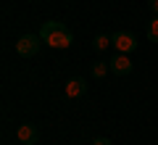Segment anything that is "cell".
<instances>
[{
    "label": "cell",
    "instance_id": "obj_1",
    "mask_svg": "<svg viewBox=\"0 0 158 145\" xmlns=\"http://www.w3.org/2000/svg\"><path fill=\"white\" fill-rule=\"evenodd\" d=\"M40 40L45 45H50V48H69V45L74 42V34L71 29L66 27V24L61 21H45L42 27H40Z\"/></svg>",
    "mask_w": 158,
    "mask_h": 145
},
{
    "label": "cell",
    "instance_id": "obj_2",
    "mask_svg": "<svg viewBox=\"0 0 158 145\" xmlns=\"http://www.w3.org/2000/svg\"><path fill=\"white\" fill-rule=\"evenodd\" d=\"M40 45H42L40 34H21V37L16 40V53L21 58H32V56L40 53Z\"/></svg>",
    "mask_w": 158,
    "mask_h": 145
},
{
    "label": "cell",
    "instance_id": "obj_3",
    "mask_svg": "<svg viewBox=\"0 0 158 145\" xmlns=\"http://www.w3.org/2000/svg\"><path fill=\"white\" fill-rule=\"evenodd\" d=\"M111 40L118 53H132L137 48V34H132V32H116V34H111Z\"/></svg>",
    "mask_w": 158,
    "mask_h": 145
},
{
    "label": "cell",
    "instance_id": "obj_4",
    "mask_svg": "<svg viewBox=\"0 0 158 145\" xmlns=\"http://www.w3.org/2000/svg\"><path fill=\"white\" fill-rule=\"evenodd\" d=\"M16 140L21 145H37V140H40V129L34 127V124H21V127L16 129Z\"/></svg>",
    "mask_w": 158,
    "mask_h": 145
},
{
    "label": "cell",
    "instance_id": "obj_5",
    "mask_svg": "<svg viewBox=\"0 0 158 145\" xmlns=\"http://www.w3.org/2000/svg\"><path fill=\"white\" fill-rule=\"evenodd\" d=\"M108 66H111V71L116 74V77H127V74L132 71V61L127 53H116V56L108 61Z\"/></svg>",
    "mask_w": 158,
    "mask_h": 145
},
{
    "label": "cell",
    "instance_id": "obj_6",
    "mask_svg": "<svg viewBox=\"0 0 158 145\" xmlns=\"http://www.w3.org/2000/svg\"><path fill=\"white\" fill-rule=\"evenodd\" d=\"M63 92H66V98H79V95H85L87 92V82L85 79H69L66 87H63Z\"/></svg>",
    "mask_w": 158,
    "mask_h": 145
},
{
    "label": "cell",
    "instance_id": "obj_7",
    "mask_svg": "<svg viewBox=\"0 0 158 145\" xmlns=\"http://www.w3.org/2000/svg\"><path fill=\"white\" fill-rule=\"evenodd\" d=\"M108 45H113V40H111V34H98V37L92 40V48H95V50H106Z\"/></svg>",
    "mask_w": 158,
    "mask_h": 145
},
{
    "label": "cell",
    "instance_id": "obj_8",
    "mask_svg": "<svg viewBox=\"0 0 158 145\" xmlns=\"http://www.w3.org/2000/svg\"><path fill=\"white\" fill-rule=\"evenodd\" d=\"M108 71H111L108 61H100V63H95V66H92V77H95V79H103V77H106Z\"/></svg>",
    "mask_w": 158,
    "mask_h": 145
},
{
    "label": "cell",
    "instance_id": "obj_9",
    "mask_svg": "<svg viewBox=\"0 0 158 145\" xmlns=\"http://www.w3.org/2000/svg\"><path fill=\"white\" fill-rule=\"evenodd\" d=\"M148 40L150 42H158V16H153L150 24H148Z\"/></svg>",
    "mask_w": 158,
    "mask_h": 145
},
{
    "label": "cell",
    "instance_id": "obj_10",
    "mask_svg": "<svg viewBox=\"0 0 158 145\" xmlns=\"http://www.w3.org/2000/svg\"><path fill=\"white\" fill-rule=\"evenodd\" d=\"M92 145H113V143L108 137H95V140H92Z\"/></svg>",
    "mask_w": 158,
    "mask_h": 145
},
{
    "label": "cell",
    "instance_id": "obj_11",
    "mask_svg": "<svg viewBox=\"0 0 158 145\" xmlns=\"http://www.w3.org/2000/svg\"><path fill=\"white\" fill-rule=\"evenodd\" d=\"M148 6H150V11L158 16V0H148Z\"/></svg>",
    "mask_w": 158,
    "mask_h": 145
}]
</instances>
